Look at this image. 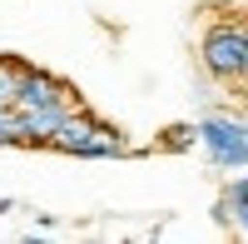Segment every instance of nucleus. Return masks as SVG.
Masks as SVG:
<instances>
[{
	"label": "nucleus",
	"mask_w": 248,
	"mask_h": 244,
	"mask_svg": "<svg viewBox=\"0 0 248 244\" xmlns=\"http://www.w3.org/2000/svg\"><path fill=\"white\" fill-rule=\"evenodd\" d=\"M164 145H174V150H194V145H199V125H174Z\"/></svg>",
	"instance_id": "nucleus-8"
},
{
	"label": "nucleus",
	"mask_w": 248,
	"mask_h": 244,
	"mask_svg": "<svg viewBox=\"0 0 248 244\" xmlns=\"http://www.w3.org/2000/svg\"><path fill=\"white\" fill-rule=\"evenodd\" d=\"M243 105H248V75H243Z\"/></svg>",
	"instance_id": "nucleus-10"
},
{
	"label": "nucleus",
	"mask_w": 248,
	"mask_h": 244,
	"mask_svg": "<svg viewBox=\"0 0 248 244\" xmlns=\"http://www.w3.org/2000/svg\"><path fill=\"white\" fill-rule=\"evenodd\" d=\"M20 65H25V60L0 55V110H5V105H15V80H20Z\"/></svg>",
	"instance_id": "nucleus-7"
},
{
	"label": "nucleus",
	"mask_w": 248,
	"mask_h": 244,
	"mask_svg": "<svg viewBox=\"0 0 248 244\" xmlns=\"http://www.w3.org/2000/svg\"><path fill=\"white\" fill-rule=\"evenodd\" d=\"M199 145L218 170H243L248 165V125L243 120H229V115L199 120Z\"/></svg>",
	"instance_id": "nucleus-3"
},
{
	"label": "nucleus",
	"mask_w": 248,
	"mask_h": 244,
	"mask_svg": "<svg viewBox=\"0 0 248 244\" xmlns=\"http://www.w3.org/2000/svg\"><path fill=\"white\" fill-rule=\"evenodd\" d=\"M79 105V100L70 95V100H55V105H35V110H20V145H45L50 150V139H55V130L65 125V115Z\"/></svg>",
	"instance_id": "nucleus-5"
},
{
	"label": "nucleus",
	"mask_w": 248,
	"mask_h": 244,
	"mask_svg": "<svg viewBox=\"0 0 248 244\" xmlns=\"http://www.w3.org/2000/svg\"><path fill=\"white\" fill-rule=\"evenodd\" d=\"M70 95H75V90H70L60 75L40 70V65H20V80H15V110L55 105V100H70Z\"/></svg>",
	"instance_id": "nucleus-4"
},
{
	"label": "nucleus",
	"mask_w": 248,
	"mask_h": 244,
	"mask_svg": "<svg viewBox=\"0 0 248 244\" xmlns=\"http://www.w3.org/2000/svg\"><path fill=\"white\" fill-rule=\"evenodd\" d=\"M218 225H229L233 234L248 239V174H238L233 185L223 190V199H218Z\"/></svg>",
	"instance_id": "nucleus-6"
},
{
	"label": "nucleus",
	"mask_w": 248,
	"mask_h": 244,
	"mask_svg": "<svg viewBox=\"0 0 248 244\" xmlns=\"http://www.w3.org/2000/svg\"><path fill=\"white\" fill-rule=\"evenodd\" d=\"M243 75H248V15H243Z\"/></svg>",
	"instance_id": "nucleus-9"
},
{
	"label": "nucleus",
	"mask_w": 248,
	"mask_h": 244,
	"mask_svg": "<svg viewBox=\"0 0 248 244\" xmlns=\"http://www.w3.org/2000/svg\"><path fill=\"white\" fill-rule=\"evenodd\" d=\"M50 150H60V155H85V159H94V155H129V139H124V135H119L114 125H105L99 115H90L85 105H75V110L65 115V125L55 130Z\"/></svg>",
	"instance_id": "nucleus-1"
},
{
	"label": "nucleus",
	"mask_w": 248,
	"mask_h": 244,
	"mask_svg": "<svg viewBox=\"0 0 248 244\" xmlns=\"http://www.w3.org/2000/svg\"><path fill=\"white\" fill-rule=\"evenodd\" d=\"M199 65L214 80H243V20H214L203 30Z\"/></svg>",
	"instance_id": "nucleus-2"
}]
</instances>
